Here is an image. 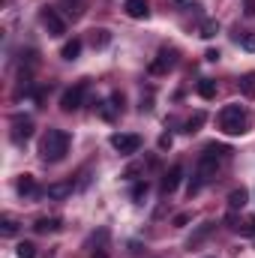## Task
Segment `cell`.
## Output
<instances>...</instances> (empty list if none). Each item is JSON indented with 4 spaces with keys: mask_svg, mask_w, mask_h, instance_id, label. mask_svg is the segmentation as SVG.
Instances as JSON below:
<instances>
[{
    "mask_svg": "<svg viewBox=\"0 0 255 258\" xmlns=\"http://www.w3.org/2000/svg\"><path fill=\"white\" fill-rule=\"evenodd\" d=\"M240 234H243V237H255V216L249 219V222L240 225Z\"/></svg>",
    "mask_w": 255,
    "mask_h": 258,
    "instance_id": "28",
    "label": "cell"
},
{
    "mask_svg": "<svg viewBox=\"0 0 255 258\" xmlns=\"http://www.w3.org/2000/svg\"><path fill=\"white\" fill-rule=\"evenodd\" d=\"M243 6H246V9H243V12H246V15H249V18H252V15H255V0H243Z\"/></svg>",
    "mask_w": 255,
    "mask_h": 258,
    "instance_id": "31",
    "label": "cell"
},
{
    "mask_svg": "<svg viewBox=\"0 0 255 258\" xmlns=\"http://www.w3.org/2000/svg\"><path fill=\"white\" fill-rule=\"evenodd\" d=\"M33 228H36L39 234H54V231L63 228V219H60V216H39Z\"/></svg>",
    "mask_w": 255,
    "mask_h": 258,
    "instance_id": "11",
    "label": "cell"
},
{
    "mask_svg": "<svg viewBox=\"0 0 255 258\" xmlns=\"http://www.w3.org/2000/svg\"><path fill=\"white\" fill-rule=\"evenodd\" d=\"M39 18H42V24L48 27V33H51V36H63V33H66V21L60 18V12H57V9L45 6V9L39 12Z\"/></svg>",
    "mask_w": 255,
    "mask_h": 258,
    "instance_id": "6",
    "label": "cell"
},
{
    "mask_svg": "<svg viewBox=\"0 0 255 258\" xmlns=\"http://www.w3.org/2000/svg\"><path fill=\"white\" fill-rule=\"evenodd\" d=\"M195 90H198L201 99H213V96H216V81H213V78H201V81L195 84Z\"/></svg>",
    "mask_w": 255,
    "mask_h": 258,
    "instance_id": "15",
    "label": "cell"
},
{
    "mask_svg": "<svg viewBox=\"0 0 255 258\" xmlns=\"http://www.w3.org/2000/svg\"><path fill=\"white\" fill-rule=\"evenodd\" d=\"M204 60H210V63H216V60H219V51H216V48H210V51L204 54Z\"/></svg>",
    "mask_w": 255,
    "mask_h": 258,
    "instance_id": "32",
    "label": "cell"
},
{
    "mask_svg": "<svg viewBox=\"0 0 255 258\" xmlns=\"http://www.w3.org/2000/svg\"><path fill=\"white\" fill-rule=\"evenodd\" d=\"M15 255H18V258H36V246L24 240V243H18V246H15Z\"/></svg>",
    "mask_w": 255,
    "mask_h": 258,
    "instance_id": "23",
    "label": "cell"
},
{
    "mask_svg": "<svg viewBox=\"0 0 255 258\" xmlns=\"http://www.w3.org/2000/svg\"><path fill=\"white\" fill-rule=\"evenodd\" d=\"M174 63H177V51H174V48H162L159 57L150 63V72H153V75H165Z\"/></svg>",
    "mask_w": 255,
    "mask_h": 258,
    "instance_id": "7",
    "label": "cell"
},
{
    "mask_svg": "<svg viewBox=\"0 0 255 258\" xmlns=\"http://www.w3.org/2000/svg\"><path fill=\"white\" fill-rule=\"evenodd\" d=\"M171 147V135H159V150H168Z\"/></svg>",
    "mask_w": 255,
    "mask_h": 258,
    "instance_id": "29",
    "label": "cell"
},
{
    "mask_svg": "<svg viewBox=\"0 0 255 258\" xmlns=\"http://www.w3.org/2000/svg\"><path fill=\"white\" fill-rule=\"evenodd\" d=\"M111 147H114L120 156H132V153H138L141 138L132 135V132H117V135H111Z\"/></svg>",
    "mask_w": 255,
    "mask_h": 258,
    "instance_id": "4",
    "label": "cell"
},
{
    "mask_svg": "<svg viewBox=\"0 0 255 258\" xmlns=\"http://www.w3.org/2000/svg\"><path fill=\"white\" fill-rule=\"evenodd\" d=\"M219 129L225 135H243L249 129V114L243 105H225L219 111Z\"/></svg>",
    "mask_w": 255,
    "mask_h": 258,
    "instance_id": "3",
    "label": "cell"
},
{
    "mask_svg": "<svg viewBox=\"0 0 255 258\" xmlns=\"http://www.w3.org/2000/svg\"><path fill=\"white\" fill-rule=\"evenodd\" d=\"M66 6H72V9H66V15H72V18H81V0H66Z\"/></svg>",
    "mask_w": 255,
    "mask_h": 258,
    "instance_id": "27",
    "label": "cell"
},
{
    "mask_svg": "<svg viewBox=\"0 0 255 258\" xmlns=\"http://www.w3.org/2000/svg\"><path fill=\"white\" fill-rule=\"evenodd\" d=\"M216 33H219V24H216L213 18H207V21L201 24V36H204V39H213Z\"/></svg>",
    "mask_w": 255,
    "mask_h": 258,
    "instance_id": "22",
    "label": "cell"
},
{
    "mask_svg": "<svg viewBox=\"0 0 255 258\" xmlns=\"http://www.w3.org/2000/svg\"><path fill=\"white\" fill-rule=\"evenodd\" d=\"M72 189H75V186H72V180H66V183H51V186L45 189V195H48V198H54V201H63V198L72 195Z\"/></svg>",
    "mask_w": 255,
    "mask_h": 258,
    "instance_id": "13",
    "label": "cell"
},
{
    "mask_svg": "<svg viewBox=\"0 0 255 258\" xmlns=\"http://www.w3.org/2000/svg\"><path fill=\"white\" fill-rule=\"evenodd\" d=\"M81 45H84L81 39H69L63 48H60V57H63V60H75V57L81 54Z\"/></svg>",
    "mask_w": 255,
    "mask_h": 258,
    "instance_id": "16",
    "label": "cell"
},
{
    "mask_svg": "<svg viewBox=\"0 0 255 258\" xmlns=\"http://www.w3.org/2000/svg\"><path fill=\"white\" fill-rule=\"evenodd\" d=\"M15 189H18L21 195H33V192H36V180H33L30 174H21V177H18V183H15Z\"/></svg>",
    "mask_w": 255,
    "mask_h": 258,
    "instance_id": "18",
    "label": "cell"
},
{
    "mask_svg": "<svg viewBox=\"0 0 255 258\" xmlns=\"http://www.w3.org/2000/svg\"><path fill=\"white\" fill-rule=\"evenodd\" d=\"M93 258H108V252H105V249H99V252H96Z\"/></svg>",
    "mask_w": 255,
    "mask_h": 258,
    "instance_id": "33",
    "label": "cell"
},
{
    "mask_svg": "<svg viewBox=\"0 0 255 258\" xmlns=\"http://www.w3.org/2000/svg\"><path fill=\"white\" fill-rule=\"evenodd\" d=\"M180 180H183V165H171L168 174L162 177V195H171L180 186Z\"/></svg>",
    "mask_w": 255,
    "mask_h": 258,
    "instance_id": "9",
    "label": "cell"
},
{
    "mask_svg": "<svg viewBox=\"0 0 255 258\" xmlns=\"http://www.w3.org/2000/svg\"><path fill=\"white\" fill-rule=\"evenodd\" d=\"M84 90H87V81H78L75 87H69L63 96H60V108L63 111H78L81 108V99H84Z\"/></svg>",
    "mask_w": 255,
    "mask_h": 258,
    "instance_id": "5",
    "label": "cell"
},
{
    "mask_svg": "<svg viewBox=\"0 0 255 258\" xmlns=\"http://www.w3.org/2000/svg\"><path fill=\"white\" fill-rule=\"evenodd\" d=\"M213 228H216V222H204V225H201V228H198V231L189 237V243H186V246H189V249H195V246H198V243H201L210 231H213Z\"/></svg>",
    "mask_w": 255,
    "mask_h": 258,
    "instance_id": "17",
    "label": "cell"
},
{
    "mask_svg": "<svg viewBox=\"0 0 255 258\" xmlns=\"http://www.w3.org/2000/svg\"><path fill=\"white\" fill-rule=\"evenodd\" d=\"M147 189H150V186H147V180L135 183V186H132V201H135V204H141V198L147 195Z\"/></svg>",
    "mask_w": 255,
    "mask_h": 258,
    "instance_id": "24",
    "label": "cell"
},
{
    "mask_svg": "<svg viewBox=\"0 0 255 258\" xmlns=\"http://www.w3.org/2000/svg\"><path fill=\"white\" fill-rule=\"evenodd\" d=\"M99 114H102V120H114L117 108H114V105H108V102H99Z\"/></svg>",
    "mask_w": 255,
    "mask_h": 258,
    "instance_id": "26",
    "label": "cell"
},
{
    "mask_svg": "<svg viewBox=\"0 0 255 258\" xmlns=\"http://www.w3.org/2000/svg\"><path fill=\"white\" fill-rule=\"evenodd\" d=\"M240 93H243L246 99H255V72H249V75L240 78Z\"/></svg>",
    "mask_w": 255,
    "mask_h": 258,
    "instance_id": "19",
    "label": "cell"
},
{
    "mask_svg": "<svg viewBox=\"0 0 255 258\" xmlns=\"http://www.w3.org/2000/svg\"><path fill=\"white\" fill-rule=\"evenodd\" d=\"M186 222H189V216H186V213H177V216H174V225H177V228H183Z\"/></svg>",
    "mask_w": 255,
    "mask_h": 258,
    "instance_id": "30",
    "label": "cell"
},
{
    "mask_svg": "<svg viewBox=\"0 0 255 258\" xmlns=\"http://www.w3.org/2000/svg\"><path fill=\"white\" fill-rule=\"evenodd\" d=\"M30 135H33V120L30 117H15L12 120V141L15 144H24Z\"/></svg>",
    "mask_w": 255,
    "mask_h": 258,
    "instance_id": "8",
    "label": "cell"
},
{
    "mask_svg": "<svg viewBox=\"0 0 255 258\" xmlns=\"http://www.w3.org/2000/svg\"><path fill=\"white\" fill-rule=\"evenodd\" d=\"M228 153H231V147L210 141V144L204 147L201 159H198V171H195V174H198V180H201V183H210V180H213V174H216V168H219V162H222Z\"/></svg>",
    "mask_w": 255,
    "mask_h": 258,
    "instance_id": "2",
    "label": "cell"
},
{
    "mask_svg": "<svg viewBox=\"0 0 255 258\" xmlns=\"http://www.w3.org/2000/svg\"><path fill=\"white\" fill-rule=\"evenodd\" d=\"M201 123H204V111H195L189 120L183 123V132H186V135H192V132H198V129H201Z\"/></svg>",
    "mask_w": 255,
    "mask_h": 258,
    "instance_id": "20",
    "label": "cell"
},
{
    "mask_svg": "<svg viewBox=\"0 0 255 258\" xmlns=\"http://www.w3.org/2000/svg\"><path fill=\"white\" fill-rule=\"evenodd\" d=\"M123 9H126L129 18H135V21H141V18L150 15V3H147V0H126Z\"/></svg>",
    "mask_w": 255,
    "mask_h": 258,
    "instance_id": "10",
    "label": "cell"
},
{
    "mask_svg": "<svg viewBox=\"0 0 255 258\" xmlns=\"http://www.w3.org/2000/svg\"><path fill=\"white\" fill-rule=\"evenodd\" d=\"M246 201H249V192H246L243 186H237V189H231V192H228V210H234V213H237V210H243V207H246Z\"/></svg>",
    "mask_w": 255,
    "mask_h": 258,
    "instance_id": "12",
    "label": "cell"
},
{
    "mask_svg": "<svg viewBox=\"0 0 255 258\" xmlns=\"http://www.w3.org/2000/svg\"><path fill=\"white\" fill-rule=\"evenodd\" d=\"M0 231H3V237H12V234L18 231V222H15L12 216H3V219H0Z\"/></svg>",
    "mask_w": 255,
    "mask_h": 258,
    "instance_id": "21",
    "label": "cell"
},
{
    "mask_svg": "<svg viewBox=\"0 0 255 258\" xmlns=\"http://www.w3.org/2000/svg\"><path fill=\"white\" fill-rule=\"evenodd\" d=\"M69 153V132L63 129H48L39 141V156L42 162H60Z\"/></svg>",
    "mask_w": 255,
    "mask_h": 258,
    "instance_id": "1",
    "label": "cell"
},
{
    "mask_svg": "<svg viewBox=\"0 0 255 258\" xmlns=\"http://www.w3.org/2000/svg\"><path fill=\"white\" fill-rule=\"evenodd\" d=\"M237 42H240L246 51H255V33H237Z\"/></svg>",
    "mask_w": 255,
    "mask_h": 258,
    "instance_id": "25",
    "label": "cell"
},
{
    "mask_svg": "<svg viewBox=\"0 0 255 258\" xmlns=\"http://www.w3.org/2000/svg\"><path fill=\"white\" fill-rule=\"evenodd\" d=\"M111 42V33L105 30V27H96V30H90V45L93 48H105Z\"/></svg>",
    "mask_w": 255,
    "mask_h": 258,
    "instance_id": "14",
    "label": "cell"
}]
</instances>
